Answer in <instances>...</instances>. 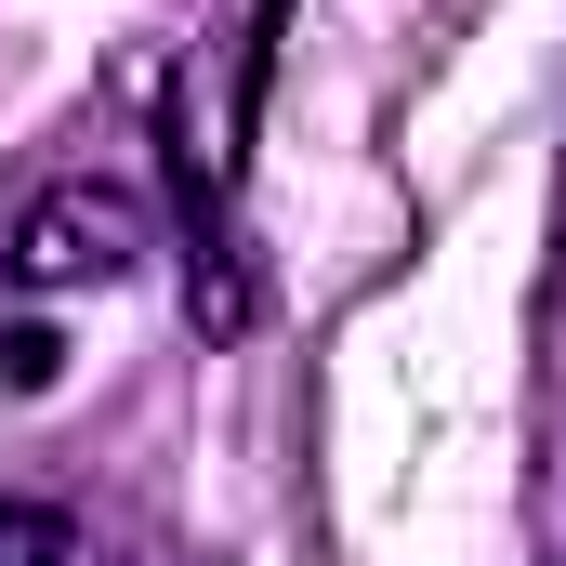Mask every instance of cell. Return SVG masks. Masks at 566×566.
Here are the masks:
<instances>
[{
    "label": "cell",
    "mask_w": 566,
    "mask_h": 566,
    "mask_svg": "<svg viewBox=\"0 0 566 566\" xmlns=\"http://www.w3.org/2000/svg\"><path fill=\"white\" fill-rule=\"evenodd\" d=\"M133 251H145V211L106 198V185H53V198L13 224V277L27 290H93V277H119Z\"/></svg>",
    "instance_id": "obj_1"
},
{
    "label": "cell",
    "mask_w": 566,
    "mask_h": 566,
    "mask_svg": "<svg viewBox=\"0 0 566 566\" xmlns=\"http://www.w3.org/2000/svg\"><path fill=\"white\" fill-rule=\"evenodd\" d=\"M13 554H27V566H40V554H66V527H40V514H13V527H0V566H13Z\"/></svg>",
    "instance_id": "obj_2"
}]
</instances>
